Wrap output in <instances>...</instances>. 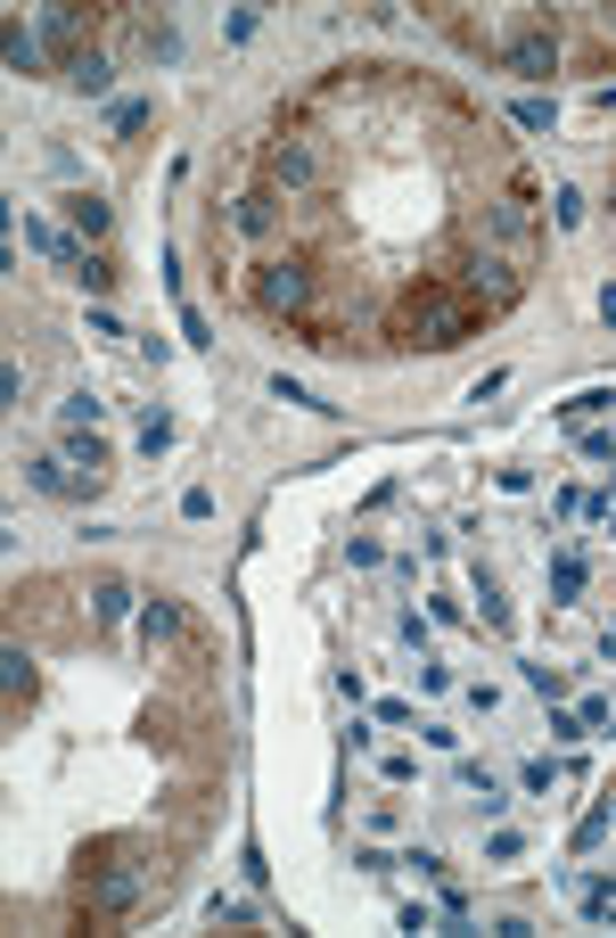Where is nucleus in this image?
<instances>
[{
	"mask_svg": "<svg viewBox=\"0 0 616 938\" xmlns=\"http://www.w3.org/2000/svg\"><path fill=\"white\" fill-rule=\"evenodd\" d=\"M469 329H477V305L453 297V288H419V297H403V313H395V346H428V354L460 346Z\"/></svg>",
	"mask_w": 616,
	"mask_h": 938,
	"instance_id": "1",
	"label": "nucleus"
},
{
	"mask_svg": "<svg viewBox=\"0 0 616 938\" xmlns=\"http://www.w3.org/2000/svg\"><path fill=\"white\" fill-rule=\"evenodd\" d=\"M453 288H460V297H469V305L501 313V305H509V297H518V288H526V273H518V264H509V256H494V247H469V256L453 264Z\"/></svg>",
	"mask_w": 616,
	"mask_h": 938,
	"instance_id": "2",
	"label": "nucleus"
},
{
	"mask_svg": "<svg viewBox=\"0 0 616 938\" xmlns=\"http://www.w3.org/2000/svg\"><path fill=\"white\" fill-rule=\"evenodd\" d=\"M255 305L280 313V322H305V313H312V264H305V256L255 264Z\"/></svg>",
	"mask_w": 616,
	"mask_h": 938,
	"instance_id": "3",
	"label": "nucleus"
},
{
	"mask_svg": "<svg viewBox=\"0 0 616 938\" xmlns=\"http://www.w3.org/2000/svg\"><path fill=\"white\" fill-rule=\"evenodd\" d=\"M264 174H271V190H321V149L312 140H271V157H264Z\"/></svg>",
	"mask_w": 616,
	"mask_h": 938,
	"instance_id": "4",
	"label": "nucleus"
},
{
	"mask_svg": "<svg viewBox=\"0 0 616 938\" xmlns=\"http://www.w3.org/2000/svg\"><path fill=\"white\" fill-rule=\"evenodd\" d=\"M494 58L509 75H526V82H543L550 67H559V41H550L543 26H526V33H509V41H494Z\"/></svg>",
	"mask_w": 616,
	"mask_h": 938,
	"instance_id": "5",
	"label": "nucleus"
},
{
	"mask_svg": "<svg viewBox=\"0 0 616 938\" xmlns=\"http://www.w3.org/2000/svg\"><path fill=\"white\" fill-rule=\"evenodd\" d=\"M26 486H33V494H50V503H91L99 477H91V470H74V462H26Z\"/></svg>",
	"mask_w": 616,
	"mask_h": 938,
	"instance_id": "6",
	"label": "nucleus"
},
{
	"mask_svg": "<svg viewBox=\"0 0 616 938\" xmlns=\"http://www.w3.org/2000/svg\"><path fill=\"white\" fill-rule=\"evenodd\" d=\"M9 231H26V247H41V256H50V264H67V273H82V264H91V256H82V239H67L58 223H41V215H17Z\"/></svg>",
	"mask_w": 616,
	"mask_h": 938,
	"instance_id": "7",
	"label": "nucleus"
},
{
	"mask_svg": "<svg viewBox=\"0 0 616 938\" xmlns=\"http://www.w3.org/2000/svg\"><path fill=\"white\" fill-rule=\"evenodd\" d=\"M230 231H239V239H271V231H280V198H271V190H247L239 206H230Z\"/></svg>",
	"mask_w": 616,
	"mask_h": 938,
	"instance_id": "8",
	"label": "nucleus"
},
{
	"mask_svg": "<svg viewBox=\"0 0 616 938\" xmlns=\"http://www.w3.org/2000/svg\"><path fill=\"white\" fill-rule=\"evenodd\" d=\"M67 82L82 99H108L116 91V67H108V50H82V58H67Z\"/></svg>",
	"mask_w": 616,
	"mask_h": 938,
	"instance_id": "9",
	"label": "nucleus"
},
{
	"mask_svg": "<svg viewBox=\"0 0 616 938\" xmlns=\"http://www.w3.org/2000/svg\"><path fill=\"white\" fill-rule=\"evenodd\" d=\"M453 774H460V790H477V807H485V816H501V807H509V799H501V774H494L485 758H460Z\"/></svg>",
	"mask_w": 616,
	"mask_h": 938,
	"instance_id": "10",
	"label": "nucleus"
},
{
	"mask_svg": "<svg viewBox=\"0 0 616 938\" xmlns=\"http://www.w3.org/2000/svg\"><path fill=\"white\" fill-rule=\"evenodd\" d=\"M67 223H74L82 239H99V231H108L116 215H108V198H99V190H74V198H67Z\"/></svg>",
	"mask_w": 616,
	"mask_h": 938,
	"instance_id": "11",
	"label": "nucleus"
},
{
	"mask_svg": "<svg viewBox=\"0 0 616 938\" xmlns=\"http://www.w3.org/2000/svg\"><path fill=\"white\" fill-rule=\"evenodd\" d=\"M608 404H616V395H608V387H584V395H567V404H550V412H559V421H567V428H592V421H600V412H608Z\"/></svg>",
	"mask_w": 616,
	"mask_h": 938,
	"instance_id": "12",
	"label": "nucleus"
},
{
	"mask_svg": "<svg viewBox=\"0 0 616 938\" xmlns=\"http://www.w3.org/2000/svg\"><path fill=\"white\" fill-rule=\"evenodd\" d=\"M173 634H181V610H173V601H148V610H140V642L157 651V642H173Z\"/></svg>",
	"mask_w": 616,
	"mask_h": 938,
	"instance_id": "13",
	"label": "nucleus"
},
{
	"mask_svg": "<svg viewBox=\"0 0 616 938\" xmlns=\"http://www.w3.org/2000/svg\"><path fill=\"white\" fill-rule=\"evenodd\" d=\"M67 462H74V470H91V477H108V445H99L91 428H67Z\"/></svg>",
	"mask_w": 616,
	"mask_h": 938,
	"instance_id": "14",
	"label": "nucleus"
},
{
	"mask_svg": "<svg viewBox=\"0 0 616 938\" xmlns=\"http://www.w3.org/2000/svg\"><path fill=\"white\" fill-rule=\"evenodd\" d=\"M41 33H26V26H9V75H41Z\"/></svg>",
	"mask_w": 616,
	"mask_h": 938,
	"instance_id": "15",
	"label": "nucleus"
},
{
	"mask_svg": "<svg viewBox=\"0 0 616 938\" xmlns=\"http://www.w3.org/2000/svg\"><path fill=\"white\" fill-rule=\"evenodd\" d=\"M0 667H9V700H33V651H26V642H9Z\"/></svg>",
	"mask_w": 616,
	"mask_h": 938,
	"instance_id": "16",
	"label": "nucleus"
},
{
	"mask_svg": "<svg viewBox=\"0 0 616 938\" xmlns=\"http://www.w3.org/2000/svg\"><path fill=\"white\" fill-rule=\"evenodd\" d=\"M123 610H132V585H116V576H108V585H91V618H99V625H116Z\"/></svg>",
	"mask_w": 616,
	"mask_h": 938,
	"instance_id": "17",
	"label": "nucleus"
},
{
	"mask_svg": "<svg viewBox=\"0 0 616 938\" xmlns=\"http://www.w3.org/2000/svg\"><path fill=\"white\" fill-rule=\"evenodd\" d=\"M576 593H584V560L559 552V560H550V601H576Z\"/></svg>",
	"mask_w": 616,
	"mask_h": 938,
	"instance_id": "18",
	"label": "nucleus"
},
{
	"mask_svg": "<svg viewBox=\"0 0 616 938\" xmlns=\"http://www.w3.org/2000/svg\"><path fill=\"white\" fill-rule=\"evenodd\" d=\"M173 421H165V412H140V453H148V462H157V453H173Z\"/></svg>",
	"mask_w": 616,
	"mask_h": 938,
	"instance_id": "19",
	"label": "nucleus"
},
{
	"mask_svg": "<svg viewBox=\"0 0 616 938\" xmlns=\"http://www.w3.org/2000/svg\"><path fill=\"white\" fill-rule=\"evenodd\" d=\"M271 404H296V412H337V404H321V395H312L305 379H288V371L271 379Z\"/></svg>",
	"mask_w": 616,
	"mask_h": 938,
	"instance_id": "20",
	"label": "nucleus"
},
{
	"mask_svg": "<svg viewBox=\"0 0 616 938\" xmlns=\"http://www.w3.org/2000/svg\"><path fill=\"white\" fill-rule=\"evenodd\" d=\"M550 223L576 231V223H584V190H567V181H559V190H550Z\"/></svg>",
	"mask_w": 616,
	"mask_h": 938,
	"instance_id": "21",
	"label": "nucleus"
},
{
	"mask_svg": "<svg viewBox=\"0 0 616 938\" xmlns=\"http://www.w3.org/2000/svg\"><path fill=\"white\" fill-rule=\"evenodd\" d=\"M58 421H67V428H91V421H99V395H91V387H74L67 404H58Z\"/></svg>",
	"mask_w": 616,
	"mask_h": 938,
	"instance_id": "22",
	"label": "nucleus"
},
{
	"mask_svg": "<svg viewBox=\"0 0 616 938\" xmlns=\"http://www.w3.org/2000/svg\"><path fill=\"white\" fill-rule=\"evenodd\" d=\"M477 601H485V625H494V634H509V601H501L494 576H477Z\"/></svg>",
	"mask_w": 616,
	"mask_h": 938,
	"instance_id": "23",
	"label": "nucleus"
},
{
	"mask_svg": "<svg viewBox=\"0 0 616 938\" xmlns=\"http://www.w3.org/2000/svg\"><path fill=\"white\" fill-rule=\"evenodd\" d=\"M550 782H559V766H550V758H526V766H518V790H535V799H550Z\"/></svg>",
	"mask_w": 616,
	"mask_h": 938,
	"instance_id": "24",
	"label": "nucleus"
},
{
	"mask_svg": "<svg viewBox=\"0 0 616 938\" xmlns=\"http://www.w3.org/2000/svg\"><path fill=\"white\" fill-rule=\"evenodd\" d=\"M526 683H535V692H543L550 708H559V700H567V675H559V667H543V659H535V667H526Z\"/></svg>",
	"mask_w": 616,
	"mask_h": 938,
	"instance_id": "25",
	"label": "nucleus"
},
{
	"mask_svg": "<svg viewBox=\"0 0 616 938\" xmlns=\"http://www.w3.org/2000/svg\"><path fill=\"white\" fill-rule=\"evenodd\" d=\"M509 116H518L526 132H550V116H559V108H550V99H535V91H526V99H518V108H509Z\"/></svg>",
	"mask_w": 616,
	"mask_h": 938,
	"instance_id": "26",
	"label": "nucleus"
},
{
	"mask_svg": "<svg viewBox=\"0 0 616 938\" xmlns=\"http://www.w3.org/2000/svg\"><path fill=\"white\" fill-rule=\"evenodd\" d=\"M148 116H157L148 99H116V132H148Z\"/></svg>",
	"mask_w": 616,
	"mask_h": 938,
	"instance_id": "27",
	"label": "nucleus"
},
{
	"mask_svg": "<svg viewBox=\"0 0 616 938\" xmlns=\"http://www.w3.org/2000/svg\"><path fill=\"white\" fill-rule=\"evenodd\" d=\"M215 922H230V930H247V922H255V906H247V898H215Z\"/></svg>",
	"mask_w": 616,
	"mask_h": 938,
	"instance_id": "28",
	"label": "nucleus"
},
{
	"mask_svg": "<svg viewBox=\"0 0 616 938\" xmlns=\"http://www.w3.org/2000/svg\"><path fill=\"white\" fill-rule=\"evenodd\" d=\"M550 733H559V741H584L592 724H584V708H576V717H567V708H550Z\"/></svg>",
	"mask_w": 616,
	"mask_h": 938,
	"instance_id": "29",
	"label": "nucleus"
},
{
	"mask_svg": "<svg viewBox=\"0 0 616 938\" xmlns=\"http://www.w3.org/2000/svg\"><path fill=\"white\" fill-rule=\"evenodd\" d=\"M74 280H82V288H91V297H108V288H116V273H108V264H99V256H91V264H82V273H74Z\"/></svg>",
	"mask_w": 616,
	"mask_h": 938,
	"instance_id": "30",
	"label": "nucleus"
},
{
	"mask_svg": "<svg viewBox=\"0 0 616 938\" xmlns=\"http://www.w3.org/2000/svg\"><path fill=\"white\" fill-rule=\"evenodd\" d=\"M600 313H608V322H616V288H608V297H600Z\"/></svg>",
	"mask_w": 616,
	"mask_h": 938,
	"instance_id": "31",
	"label": "nucleus"
}]
</instances>
